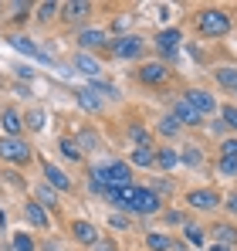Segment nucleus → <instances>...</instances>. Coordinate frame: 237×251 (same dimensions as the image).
Segmentation results:
<instances>
[{
    "instance_id": "obj_6",
    "label": "nucleus",
    "mask_w": 237,
    "mask_h": 251,
    "mask_svg": "<svg viewBox=\"0 0 237 251\" xmlns=\"http://www.w3.org/2000/svg\"><path fill=\"white\" fill-rule=\"evenodd\" d=\"M187 102L197 109L200 116H207V112H213L217 109V102H213V95H207V92H200V88H193V92H187Z\"/></svg>"
},
{
    "instance_id": "obj_9",
    "label": "nucleus",
    "mask_w": 237,
    "mask_h": 251,
    "mask_svg": "<svg viewBox=\"0 0 237 251\" xmlns=\"http://www.w3.org/2000/svg\"><path fill=\"white\" fill-rule=\"evenodd\" d=\"M173 116H176L180 123H190V126H197V123H200V112L193 109V105H190V102H187V99H180V102L173 105Z\"/></svg>"
},
{
    "instance_id": "obj_29",
    "label": "nucleus",
    "mask_w": 237,
    "mask_h": 251,
    "mask_svg": "<svg viewBox=\"0 0 237 251\" xmlns=\"http://www.w3.org/2000/svg\"><path fill=\"white\" fill-rule=\"evenodd\" d=\"M220 173H224V176H237V160L224 156V160H220Z\"/></svg>"
},
{
    "instance_id": "obj_15",
    "label": "nucleus",
    "mask_w": 237,
    "mask_h": 251,
    "mask_svg": "<svg viewBox=\"0 0 237 251\" xmlns=\"http://www.w3.org/2000/svg\"><path fill=\"white\" fill-rule=\"evenodd\" d=\"M213 231H217V245H227V248H231V245L237 241V231L231 227V224H217Z\"/></svg>"
},
{
    "instance_id": "obj_13",
    "label": "nucleus",
    "mask_w": 237,
    "mask_h": 251,
    "mask_svg": "<svg viewBox=\"0 0 237 251\" xmlns=\"http://www.w3.org/2000/svg\"><path fill=\"white\" fill-rule=\"evenodd\" d=\"M24 214H27V221H31L34 227H47V214H44V207H41V204H27V210H24Z\"/></svg>"
},
{
    "instance_id": "obj_36",
    "label": "nucleus",
    "mask_w": 237,
    "mask_h": 251,
    "mask_svg": "<svg viewBox=\"0 0 237 251\" xmlns=\"http://www.w3.org/2000/svg\"><path fill=\"white\" fill-rule=\"evenodd\" d=\"M38 197H41V204H44V207H58V204H54V194H51V190H38Z\"/></svg>"
},
{
    "instance_id": "obj_20",
    "label": "nucleus",
    "mask_w": 237,
    "mask_h": 251,
    "mask_svg": "<svg viewBox=\"0 0 237 251\" xmlns=\"http://www.w3.org/2000/svg\"><path fill=\"white\" fill-rule=\"evenodd\" d=\"M156 160V153L149 150V146H139V150H132V163H139V167H149Z\"/></svg>"
},
{
    "instance_id": "obj_3",
    "label": "nucleus",
    "mask_w": 237,
    "mask_h": 251,
    "mask_svg": "<svg viewBox=\"0 0 237 251\" xmlns=\"http://www.w3.org/2000/svg\"><path fill=\"white\" fill-rule=\"evenodd\" d=\"M109 48H112L116 58H139V54H142V41H139V38H118V41H112Z\"/></svg>"
},
{
    "instance_id": "obj_28",
    "label": "nucleus",
    "mask_w": 237,
    "mask_h": 251,
    "mask_svg": "<svg viewBox=\"0 0 237 251\" xmlns=\"http://www.w3.org/2000/svg\"><path fill=\"white\" fill-rule=\"evenodd\" d=\"M44 119H47L44 109H34V112L27 116V126H31V129H44Z\"/></svg>"
},
{
    "instance_id": "obj_27",
    "label": "nucleus",
    "mask_w": 237,
    "mask_h": 251,
    "mask_svg": "<svg viewBox=\"0 0 237 251\" xmlns=\"http://www.w3.org/2000/svg\"><path fill=\"white\" fill-rule=\"evenodd\" d=\"M129 136H132L139 146H149V132H146L142 126H132V129H129Z\"/></svg>"
},
{
    "instance_id": "obj_37",
    "label": "nucleus",
    "mask_w": 237,
    "mask_h": 251,
    "mask_svg": "<svg viewBox=\"0 0 237 251\" xmlns=\"http://www.w3.org/2000/svg\"><path fill=\"white\" fill-rule=\"evenodd\" d=\"M183 163L197 167V163H200V150H187V153H183Z\"/></svg>"
},
{
    "instance_id": "obj_17",
    "label": "nucleus",
    "mask_w": 237,
    "mask_h": 251,
    "mask_svg": "<svg viewBox=\"0 0 237 251\" xmlns=\"http://www.w3.org/2000/svg\"><path fill=\"white\" fill-rule=\"evenodd\" d=\"M156 44H159V51H173L180 44V31H163L156 38Z\"/></svg>"
},
{
    "instance_id": "obj_33",
    "label": "nucleus",
    "mask_w": 237,
    "mask_h": 251,
    "mask_svg": "<svg viewBox=\"0 0 237 251\" xmlns=\"http://www.w3.org/2000/svg\"><path fill=\"white\" fill-rule=\"evenodd\" d=\"M224 123L231 126V129H237V109H234V105H227V109H224Z\"/></svg>"
},
{
    "instance_id": "obj_22",
    "label": "nucleus",
    "mask_w": 237,
    "mask_h": 251,
    "mask_svg": "<svg viewBox=\"0 0 237 251\" xmlns=\"http://www.w3.org/2000/svg\"><path fill=\"white\" fill-rule=\"evenodd\" d=\"M176 160H180V156H176L173 150H159V153H156V163H159V167H163V170L176 167Z\"/></svg>"
},
{
    "instance_id": "obj_25",
    "label": "nucleus",
    "mask_w": 237,
    "mask_h": 251,
    "mask_svg": "<svg viewBox=\"0 0 237 251\" xmlns=\"http://www.w3.org/2000/svg\"><path fill=\"white\" fill-rule=\"evenodd\" d=\"M176 129H180V119H176V116H166V119L159 123V132H163V136H173Z\"/></svg>"
},
{
    "instance_id": "obj_41",
    "label": "nucleus",
    "mask_w": 237,
    "mask_h": 251,
    "mask_svg": "<svg viewBox=\"0 0 237 251\" xmlns=\"http://www.w3.org/2000/svg\"><path fill=\"white\" fill-rule=\"evenodd\" d=\"M98 251H116V245H109V241H102V245H98Z\"/></svg>"
},
{
    "instance_id": "obj_38",
    "label": "nucleus",
    "mask_w": 237,
    "mask_h": 251,
    "mask_svg": "<svg viewBox=\"0 0 237 251\" xmlns=\"http://www.w3.org/2000/svg\"><path fill=\"white\" fill-rule=\"evenodd\" d=\"M109 224H112V227H129V221H125L122 214H112V217H109Z\"/></svg>"
},
{
    "instance_id": "obj_26",
    "label": "nucleus",
    "mask_w": 237,
    "mask_h": 251,
    "mask_svg": "<svg viewBox=\"0 0 237 251\" xmlns=\"http://www.w3.org/2000/svg\"><path fill=\"white\" fill-rule=\"evenodd\" d=\"M61 153H65L68 160H78V156H81L78 143H71V139H61Z\"/></svg>"
},
{
    "instance_id": "obj_8",
    "label": "nucleus",
    "mask_w": 237,
    "mask_h": 251,
    "mask_svg": "<svg viewBox=\"0 0 237 251\" xmlns=\"http://www.w3.org/2000/svg\"><path fill=\"white\" fill-rule=\"evenodd\" d=\"M10 44H14L17 51L31 54V58H41V61H51V54H47V51H41V48H38L34 41H31V38H10Z\"/></svg>"
},
{
    "instance_id": "obj_40",
    "label": "nucleus",
    "mask_w": 237,
    "mask_h": 251,
    "mask_svg": "<svg viewBox=\"0 0 237 251\" xmlns=\"http://www.w3.org/2000/svg\"><path fill=\"white\" fill-rule=\"evenodd\" d=\"M166 221H169V224H180V221H183V214H180V210H169V214H166Z\"/></svg>"
},
{
    "instance_id": "obj_12",
    "label": "nucleus",
    "mask_w": 237,
    "mask_h": 251,
    "mask_svg": "<svg viewBox=\"0 0 237 251\" xmlns=\"http://www.w3.org/2000/svg\"><path fill=\"white\" fill-rule=\"evenodd\" d=\"M44 176H47V180H51V183H54L58 190H68V187H71V180H68V176H65L61 170L54 167V163H44Z\"/></svg>"
},
{
    "instance_id": "obj_31",
    "label": "nucleus",
    "mask_w": 237,
    "mask_h": 251,
    "mask_svg": "<svg viewBox=\"0 0 237 251\" xmlns=\"http://www.w3.org/2000/svg\"><path fill=\"white\" fill-rule=\"evenodd\" d=\"M14 248L17 251H34V241H31L27 234H17V238H14Z\"/></svg>"
},
{
    "instance_id": "obj_21",
    "label": "nucleus",
    "mask_w": 237,
    "mask_h": 251,
    "mask_svg": "<svg viewBox=\"0 0 237 251\" xmlns=\"http://www.w3.org/2000/svg\"><path fill=\"white\" fill-rule=\"evenodd\" d=\"M217 82L227 85V88H237V68H220L217 72Z\"/></svg>"
},
{
    "instance_id": "obj_35",
    "label": "nucleus",
    "mask_w": 237,
    "mask_h": 251,
    "mask_svg": "<svg viewBox=\"0 0 237 251\" xmlns=\"http://www.w3.org/2000/svg\"><path fill=\"white\" fill-rule=\"evenodd\" d=\"M54 10H58V3H51V0H47V3H41V14H38V17L47 21V17H54Z\"/></svg>"
},
{
    "instance_id": "obj_1",
    "label": "nucleus",
    "mask_w": 237,
    "mask_h": 251,
    "mask_svg": "<svg viewBox=\"0 0 237 251\" xmlns=\"http://www.w3.org/2000/svg\"><path fill=\"white\" fill-rule=\"evenodd\" d=\"M197 27L207 34V38H220V34L231 31V17H227L224 10H213V7H210V10H203V14L197 17Z\"/></svg>"
},
{
    "instance_id": "obj_4",
    "label": "nucleus",
    "mask_w": 237,
    "mask_h": 251,
    "mask_svg": "<svg viewBox=\"0 0 237 251\" xmlns=\"http://www.w3.org/2000/svg\"><path fill=\"white\" fill-rule=\"evenodd\" d=\"M136 214H156L159 210V197L153 194V190H136V201H132V207Z\"/></svg>"
},
{
    "instance_id": "obj_19",
    "label": "nucleus",
    "mask_w": 237,
    "mask_h": 251,
    "mask_svg": "<svg viewBox=\"0 0 237 251\" xmlns=\"http://www.w3.org/2000/svg\"><path fill=\"white\" fill-rule=\"evenodd\" d=\"M75 68L85 72V75H98V72H102V68H98V61H95V58H85V54L75 58Z\"/></svg>"
},
{
    "instance_id": "obj_43",
    "label": "nucleus",
    "mask_w": 237,
    "mask_h": 251,
    "mask_svg": "<svg viewBox=\"0 0 237 251\" xmlns=\"http://www.w3.org/2000/svg\"><path fill=\"white\" fill-rule=\"evenodd\" d=\"M210 251H231V248H227V245H213Z\"/></svg>"
},
{
    "instance_id": "obj_14",
    "label": "nucleus",
    "mask_w": 237,
    "mask_h": 251,
    "mask_svg": "<svg viewBox=\"0 0 237 251\" xmlns=\"http://www.w3.org/2000/svg\"><path fill=\"white\" fill-rule=\"evenodd\" d=\"M21 116H17V112H14V109H7V112H3V129H7V136H14V139H17V132H21Z\"/></svg>"
},
{
    "instance_id": "obj_5",
    "label": "nucleus",
    "mask_w": 237,
    "mask_h": 251,
    "mask_svg": "<svg viewBox=\"0 0 237 251\" xmlns=\"http://www.w3.org/2000/svg\"><path fill=\"white\" fill-rule=\"evenodd\" d=\"M105 197H109L112 204H118V207H132V201H136V187H132V183H125V187H109Z\"/></svg>"
},
{
    "instance_id": "obj_32",
    "label": "nucleus",
    "mask_w": 237,
    "mask_h": 251,
    "mask_svg": "<svg viewBox=\"0 0 237 251\" xmlns=\"http://www.w3.org/2000/svg\"><path fill=\"white\" fill-rule=\"evenodd\" d=\"M92 146H98V136L95 132H81V150H92Z\"/></svg>"
},
{
    "instance_id": "obj_7",
    "label": "nucleus",
    "mask_w": 237,
    "mask_h": 251,
    "mask_svg": "<svg viewBox=\"0 0 237 251\" xmlns=\"http://www.w3.org/2000/svg\"><path fill=\"white\" fill-rule=\"evenodd\" d=\"M139 82H146V85L166 82V65H159V61H149V65H142V68H139Z\"/></svg>"
},
{
    "instance_id": "obj_42",
    "label": "nucleus",
    "mask_w": 237,
    "mask_h": 251,
    "mask_svg": "<svg viewBox=\"0 0 237 251\" xmlns=\"http://www.w3.org/2000/svg\"><path fill=\"white\" fill-rule=\"evenodd\" d=\"M227 207H231V210H234V214H237V194H234V197H231V201H227Z\"/></svg>"
},
{
    "instance_id": "obj_24",
    "label": "nucleus",
    "mask_w": 237,
    "mask_h": 251,
    "mask_svg": "<svg viewBox=\"0 0 237 251\" xmlns=\"http://www.w3.org/2000/svg\"><path fill=\"white\" fill-rule=\"evenodd\" d=\"M183 234H187V241H190L193 248H197V245H203V231H200L197 224H187V231H183Z\"/></svg>"
},
{
    "instance_id": "obj_23",
    "label": "nucleus",
    "mask_w": 237,
    "mask_h": 251,
    "mask_svg": "<svg viewBox=\"0 0 237 251\" xmlns=\"http://www.w3.org/2000/svg\"><path fill=\"white\" fill-rule=\"evenodd\" d=\"M146 241H149L153 251H169V238H166V234H149Z\"/></svg>"
},
{
    "instance_id": "obj_10",
    "label": "nucleus",
    "mask_w": 237,
    "mask_h": 251,
    "mask_svg": "<svg viewBox=\"0 0 237 251\" xmlns=\"http://www.w3.org/2000/svg\"><path fill=\"white\" fill-rule=\"evenodd\" d=\"M71 231H75V238H78L81 245H98V231H95L88 221H75V227H71Z\"/></svg>"
},
{
    "instance_id": "obj_11",
    "label": "nucleus",
    "mask_w": 237,
    "mask_h": 251,
    "mask_svg": "<svg viewBox=\"0 0 237 251\" xmlns=\"http://www.w3.org/2000/svg\"><path fill=\"white\" fill-rule=\"evenodd\" d=\"M190 204L200 207V210H210V207H217L220 201H217V194H213V190H193V194H190Z\"/></svg>"
},
{
    "instance_id": "obj_16",
    "label": "nucleus",
    "mask_w": 237,
    "mask_h": 251,
    "mask_svg": "<svg viewBox=\"0 0 237 251\" xmlns=\"http://www.w3.org/2000/svg\"><path fill=\"white\" fill-rule=\"evenodd\" d=\"M81 48H102V44H105V34H102V31H81Z\"/></svg>"
},
{
    "instance_id": "obj_39",
    "label": "nucleus",
    "mask_w": 237,
    "mask_h": 251,
    "mask_svg": "<svg viewBox=\"0 0 237 251\" xmlns=\"http://www.w3.org/2000/svg\"><path fill=\"white\" fill-rule=\"evenodd\" d=\"M153 194H169V183H166V180H156V187H153Z\"/></svg>"
},
{
    "instance_id": "obj_30",
    "label": "nucleus",
    "mask_w": 237,
    "mask_h": 251,
    "mask_svg": "<svg viewBox=\"0 0 237 251\" xmlns=\"http://www.w3.org/2000/svg\"><path fill=\"white\" fill-rule=\"evenodd\" d=\"M78 102H81V105H85V109H92V112L98 109V99H95L92 92H78Z\"/></svg>"
},
{
    "instance_id": "obj_18",
    "label": "nucleus",
    "mask_w": 237,
    "mask_h": 251,
    "mask_svg": "<svg viewBox=\"0 0 237 251\" xmlns=\"http://www.w3.org/2000/svg\"><path fill=\"white\" fill-rule=\"evenodd\" d=\"M88 10H92V7H88V3H81V0L65 3V17H68V21H78V17H85V14H88Z\"/></svg>"
},
{
    "instance_id": "obj_2",
    "label": "nucleus",
    "mask_w": 237,
    "mask_h": 251,
    "mask_svg": "<svg viewBox=\"0 0 237 251\" xmlns=\"http://www.w3.org/2000/svg\"><path fill=\"white\" fill-rule=\"evenodd\" d=\"M0 156H3V160H10V163H27V160H31V150H27L21 139L3 136V139H0Z\"/></svg>"
},
{
    "instance_id": "obj_34",
    "label": "nucleus",
    "mask_w": 237,
    "mask_h": 251,
    "mask_svg": "<svg viewBox=\"0 0 237 251\" xmlns=\"http://www.w3.org/2000/svg\"><path fill=\"white\" fill-rule=\"evenodd\" d=\"M220 150H224V156H231V160H237V139H227V143H224Z\"/></svg>"
}]
</instances>
